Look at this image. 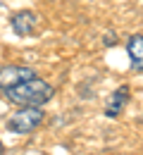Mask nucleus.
Instances as JSON below:
<instances>
[{
  "mask_svg": "<svg viewBox=\"0 0 143 155\" xmlns=\"http://www.w3.org/2000/svg\"><path fill=\"white\" fill-rule=\"evenodd\" d=\"M43 122V110L41 107H21L19 112L7 119V129L12 134H29L34 131L38 124Z\"/></svg>",
  "mask_w": 143,
  "mask_h": 155,
  "instance_id": "f03ea898",
  "label": "nucleus"
},
{
  "mask_svg": "<svg viewBox=\"0 0 143 155\" xmlns=\"http://www.w3.org/2000/svg\"><path fill=\"white\" fill-rule=\"evenodd\" d=\"M126 100H129V88H126V86L117 88V91L112 93V98H110V103L105 105V115H107V117H117V115H119V110L126 105Z\"/></svg>",
  "mask_w": 143,
  "mask_h": 155,
  "instance_id": "423d86ee",
  "label": "nucleus"
},
{
  "mask_svg": "<svg viewBox=\"0 0 143 155\" xmlns=\"http://www.w3.org/2000/svg\"><path fill=\"white\" fill-rule=\"evenodd\" d=\"M53 93L55 91H53V86L48 81L31 77L26 81H21V84H17V86H12V88H7L5 98L10 103L19 105V107H41L43 103H48L53 98Z\"/></svg>",
  "mask_w": 143,
  "mask_h": 155,
  "instance_id": "f257e3e1",
  "label": "nucleus"
},
{
  "mask_svg": "<svg viewBox=\"0 0 143 155\" xmlns=\"http://www.w3.org/2000/svg\"><path fill=\"white\" fill-rule=\"evenodd\" d=\"M36 24H38V17H36L34 12H29V10L17 12V15L12 17V29H15V34H19V36L34 34V31H36Z\"/></svg>",
  "mask_w": 143,
  "mask_h": 155,
  "instance_id": "20e7f679",
  "label": "nucleus"
},
{
  "mask_svg": "<svg viewBox=\"0 0 143 155\" xmlns=\"http://www.w3.org/2000/svg\"><path fill=\"white\" fill-rule=\"evenodd\" d=\"M0 153H2V141H0Z\"/></svg>",
  "mask_w": 143,
  "mask_h": 155,
  "instance_id": "0eeeda50",
  "label": "nucleus"
},
{
  "mask_svg": "<svg viewBox=\"0 0 143 155\" xmlns=\"http://www.w3.org/2000/svg\"><path fill=\"white\" fill-rule=\"evenodd\" d=\"M126 50H129V58L136 72H143V36H131L126 43Z\"/></svg>",
  "mask_w": 143,
  "mask_h": 155,
  "instance_id": "39448f33",
  "label": "nucleus"
},
{
  "mask_svg": "<svg viewBox=\"0 0 143 155\" xmlns=\"http://www.w3.org/2000/svg\"><path fill=\"white\" fill-rule=\"evenodd\" d=\"M31 77H36V72L29 69V67H19V64L0 67V91L5 93L7 88H12V86H17V84H21Z\"/></svg>",
  "mask_w": 143,
  "mask_h": 155,
  "instance_id": "7ed1b4c3",
  "label": "nucleus"
}]
</instances>
